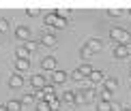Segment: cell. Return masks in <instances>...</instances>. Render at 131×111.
Masks as SVG:
<instances>
[{"mask_svg": "<svg viewBox=\"0 0 131 111\" xmlns=\"http://www.w3.org/2000/svg\"><path fill=\"white\" fill-rule=\"evenodd\" d=\"M110 36L118 43V45H131V34L125 30V28H118V26L112 28V30H110Z\"/></svg>", "mask_w": 131, "mask_h": 111, "instance_id": "obj_1", "label": "cell"}, {"mask_svg": "<svg viewBox=\"0 0 131 111\" xmlns=\"http://www.w3.org/2000/svg\"><path fill=\"white\" fill-rule=\"evenodd\" d=\"M15 38H19L21 43L30 41V38H32V32H30V28H28V26H17V28H15Z\"/></svg>", "mask_w": 131, "mask_h": 111, "instance_id": "obj_2", "label": "cell"}, {"mask_svg": "<svg viewBox=\"0 0 131 111\" xmlns=\"http://www.w3.org/2000/svg\"><path fill=\"white\" fill-rule=\"evenodd\" d=\"M114 58H118V60L131 58V45H116L114 47Z\"/></svg>", "mask_w": 131, "mask_h": 111, "instance_id": "obj_3", "label": "cell"}, {"mask_svg": "<svg viewBox=\"0 0 131 111\" xmlns=\"http://www.w3.org/2000/svg\"><path fill=\"white\" fill-rule=\"evenodd\" d=\"M41 68L43 71H56L58 68V62H56V58H54V55H45V58L41 60Z\"/></svg>", "mask_w": 131, "mask_h": 111, "instance_id": "obj_4", "label": "cell"}, {"mask_svg": "<svg viewBox=\"0 0 131 111\" xmlns=\"http://www.w3.org/2000/svg\"><path fill=\"white\" fill-rule=\"evenodd\" d=\"M58 43V36L54 34V32H45V34H41V45L45 47H56Z\"/></svg>", "mask_w": 131, "mask_h": 111, "instance_id": "obj_5", "label": "cell"}, {"mask_svg": "<svg viewBox=\"0 0 131 111\" xmlns=\"http://www.w3.org/2000/svg\"><path fill=\"white\" fill-rule=\"evenodd\" d=\"M50 77H52V83H54V86H58V83H64V81L69 79V75L64 73V71H58V68H56V71H52Z\"/></svg>", "mask_w": 131, "mask_h": 111, "instance_id": "obj_6", "label": "cell"}, {"mask_svg": "<svg viewBox=\"0 0 131 111\" xmlns=\"http://www.w3.org/2000/svg\"><path fill=\"white\" fill-rule=\"evenodd\" d=\"M30 86L35 88V90H43V88L47 86V81H45V77H43V75L37 73V75H32V77H30Z\"/></svg>", "mask_w": 131, "mask_h": 111, "instance_id": "obj_7", "label": "cell"}, {"mask_svg": "<svg viewBox=\"0 0 131 111\" xmlns=\"http://www.w3.org/2000/svg\"><path fill=\"white\" fill-rule=\"evenodd\" d=\"M9 88H13V90H17V88H24V75L13 73V75L9 77Z\"/></svg>", "mask_w": 131, "mask_h": 111, "instance_id": "obj_8", "label": "cell"}, {"mask_svg": "<svg viewBox=\"0 0 131 111\" xmlns=\"http://www.w3.org/2000/svg\"><path fill=\"white\" fill-rule=\"evenodd\" d=\"M30 71V60H24V58H15V73H26Z\"/></svg>", "mask_w": 131, "mask_h": 111, "instance_id": "obj_9", "label": "cell"}, {"mask_svg": "<svg viewBox=\"0 0 131 111\" xmlns=\"http://www.w3.org/2000/svg\"><path fill=\"white\" fill-rule=\"evenodd\" d=\"M86 47H88L92 53H99L103 49V43L99 41V38H88V41H86Z\"/></svg>", "mask_w": 131, "mask_h": 111, "instance_id": "obj_10", "label": "cell"}, {"mask_svg": "<svg viewBox=\"0 0 131 111\" xmlns=\"http://www.w3.org/2000/svg\"><path fill=\"white\" fill-rule=\"evenodd\" d=\"M56 19H58V13H56V11H50V13H45V19H43V24H45L47 28H54Z\"/></svg>", "mask_w": 131, "mask_h": 111, "instance_id": "obj_11", "label": "cell"}, {"mask_svg": "<svg viewBox=\"0 0 131 111\" xmlns=\"http://www.w3.org/2000/svg\"><path fill=\"white\" fill-rule=\"evenodd\" d=\"M78 71H80V75L84 77V79H88V77L92 75V71H95V68H92L90 64H84V62H82V64L78 66Z\"/></svg>", "mask_w": 131, "mask_h": 111, "instance_id": "obj_12", "label": "cell"}, {"mask_svg": "<svg viewBox=\"0 0 131 111\" xmlns=\"http://www.w3.org/2000/svg\"><path fill=\"white\" fill-rule=\"evenodd\" d=\"M90 83H103L105 81V75H103V71H92V75L88 77Z\"/></svg>", "mask_w": 131, "mask_h": 111, "instance_id": "obj_13", "label": "cell"}, {"mask_svg": "<svg viewBox=\"0 0 131 111\" xmlns=\"http://www.w3.org/2000/svg\"><path fill=\"white\" fill-rule=\"evenodd\" d=\"M4 107H7V111H21V101H7L4 103Z\"/></svg>", "mask_w": 131, "mask_h": 111, "instance_id": "obj_14", "label": "cell"}, {"mask_svg": "<svg viewBox=\"0 0 131 111\" xmlns=\"http://www.w3.org/2000/svg\"><path fill=\"white\" fill-rule=\"evenodd\" d=\"M30 51H28V49H26L24 45H19L17 49H15V58H24V60H30Z\"/></svg>", "mask_w": 131, "mask_h": 111, "instance_id": "obj_15", "label": "cell"}, {"mask_svg": "<svg viewBox=\"0 0 131 111\" xmlns=\"http://www.w3.org/2000/svg\"><path fill=\"white\" fill-rule=\"evenodd\" d=\"M112 98H114V92L107 88H101V103H112Z\"/></svg>", "mask_w": 131, "mask_h": 111, "instance_id": "obj_16", "label": "cell"}, {"mask_svg": "<svg viewBox=\"0 0 131 111\" xmlns=\"http://www.w3.org/2000/svg\"><path fill=\"white\" fill-rule=\"evenodd\" d=\"M67 26H69V19L62 17V15H58V19H56V24H54V28H56V30H64Z\"/></svg>", "mask_w": 131, "mask_h": 111, "instance_id": "obj_17", "label": "cell"}, {"mask_svg": "<svg viewBox=\"0 0 131 111\" xmlns=\"http://www.w3.org/2000/svg\"><path fill=\"white\" fill-rule=\"evenodd\" d=\"M62 101L67 103V105H75V92L73 90H67V92L62 94Z\"/></svg>", "mask_w": 131, "mask_h": 111, "instance_id": "obj_18", "label": "cell"}, {"mask_svg": "<svg viewBox=\"0 0 131 111\" xmlns=\"http://www.w3.org/2000/svg\"><path fill=\"white\" fill-rule=\"evenodd\" d=\"M118 86V79H114V77H105V81H103V88H107V90L114 92V88Z\"/></svg>", "mask_w": 131, "mask_h": 111, "instance_id": "obj_19", "label": "cell"}, {"mask_svg": "<svg viewBox=\"0 0 131 111\" xmlns=\"http://www.w3.org/2000/svg\"><path fill=\"white\" fill-rule=\"evenodd\" d=\"M82 94H84V101H86V103H90V101H95V98H97V92L92 90V88H86Z\"/></svg>", "mask_w": 131, "mask_h": 111, "instance_id": "obj_20", "label": "cell"}, {"mask_svg": "<svg viewBox=\"0 0 131 111\" xmlns=\"http://www.w3.org/2000/svg\"><path fill=\"white\" fill-rule=\"evenodd\" d=\"M80 55H82V60H84V64H88V60H90V55H92V51H90V49H88V47L84 45V47L80 49Z\"/></svg>", "mask_w": 131, "mask_h": 111, "instance_id": "obj_21", "label": "cell"}, {"mask_svg": "<svg viewBox=\"0 0 131 111\" xmlns=\"http://www.w3.org/2000/svg\"><path fill=\"white\" fill-rule=\"evenodd\" d=\"M24 47L28 49L30 53H35V51H37V47H39V43H37V41H32V38H30V41H26V43H24Z\"/></svg>", "mask_w": 131, "mask_h": 111, "instance_id": "obj_22", "label": "cell"}, {"mask_svg": "<svg viewBox=\"0 0 131 111\" xmlns=\"http://www.w3.org/2000/svg\"><path fill=\"white\" fill-rule=\"evenodd\" d=\"M47 105H50V109L52 111H60V98H52V101H47Z\"/></svg>", "mask_w": 131, "mask_h": 111, "instance_id": "obj_23", "label": "cell"}, {"mask_svg": "<svg viewBox=\"0 0 131 111\" xmlns=\"http://www.w3.org/2000/svg\"><path fill=\"white\" fill-rule=\"evenodd\" d=\"M35 111H52V109H50V105H47L45 101H41V103H37V107H35Z\"/></svg>", "mask_w": 131, "mask_h": 111, "instance_id": "obj_24", "label": "cell"}, {"mask_svg": "<svg viewBox=\"0 0 131 111\" xmlns=\"http://www.w3.org/2000/svg\"><path fill=\"white\" fill-rule=\"evenodd\" d=\"M30 103H35V94H24L21 96V105H30Z\"/></svg>", "mask_w": 131, "mask_h": 111, "instance_id": "obj_25", "label": "cell"}, {"mask_svg": "<svg viewBox=\"0 0 131 111\" xmlns=\"http://www.w3.org/2000/svg\"><path fill=\"white\" fill-rule=\"evenodd\" d=\"M97 111H112V103H99Z\"/></svg>", "mask_w": 131, "mask_h": 111, "instance_id": "obj_26", "label": "cell"}, {"mask_svg": "<svg viewBox=\"0 0 131 111\" xmlns=\"http://www.w3.org/2000/svg\"><path fill=\"white\" fill-rule=\"evenodd\" d=\"M107 15H112V17H121V15H125V11L123 9H110Z\"/></svg>", "mask_w": 131, "mask_h": 111, "instance_id": "obj_27", "label": "cell"}, {"mask_svg": "<svg viewBox=\"0 0 131 111\" xmlns=\"http://www.w3.org/2000/svg\"><path fill=\"white\" fill-rule=\"evenodd\" d=\"M71 79H73V81H84V77H82V75H80V71L75 68L73 73H71Z\"/></svg>", "mask_w": 131, "mask_h": 111, "instance_id": "obj_28", "label": "cell"}, {"mask_svg": "<svg viewBox=\"0 0 131 111\" xmlns=\"http://www.w3.org/2000/svg\"><path fill=\"white\" fill-rule=\"evenodd\" d=\"M9 30V19H0V32H7Z\"/></svg>", "mask_w": 131, "mask_h": 111, "instance_id": "obj_29", "label": "cell"}, {"mask_svg": "<svg viewBox=\"0 0 131 111\" xmlns=\"http://www.w3.org/2000/svg\"><path fill=\"white\" fill-rule=\"evenodd\" d=\"M26 13H28L30 17H37V15H39V11H37V9H28V11H26Z\"/></svg>", "mask_w": 131, "mask_h": 111, "instance_id": "obj_30", "label": "cell"}, {"mask_svg": "<svg viewBox=\"0 0 131 111\" xmlns=\"http://www.w3.org/2000/svg\"><path fill=\"white\" fill-rule=\"evenodd\" d=\"M0 111H7V107H4V105H0Z\"/></svg>", "mask_w": 131, "mask_h": 111, "instance_id": "obj_31", "label": "cell"}, {"mask_svg": "<svg viewBox=\"0 0 131 111\" xmlns=\"http://www.w3.org/2000/svg\"><path fill=\"white\" fill-rule=\"evenodd\" d=\"M121 111H131V109H127V107H123V109H121Z\"/></svg>", "mask_w": 131, "mask_h": 111, "instance_id": "obj_32", "label": "cell"}, {"mask_svg": "<svg viewBox=\"0 0 131 111\" xmlns=\"http://www.w3.org/2000/svg\"><path fill=\"white\" fill-rule=\"evenodd\" d=\"M127 13H129V15H131V11H127Z\"/></svg>", "mask_w": 131, "mask_h": 111, "instance_id": "obj_33", "label": "cell"}, {"mask_svg": "<svg viewBox=\"0 0 131 111\" xmlns=\"http://www.w3.org/2000/svg\"><path fill=\"white\" fill-rule=\"evenodd\" d=\"M129 75H131V73H129Z\"/></svg>", "mask_w": 131, "mask_h": 111, "instance_id": "obj_34", "label": "cell"}]
</instances>
